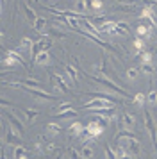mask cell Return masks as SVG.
Instances as JSON below:
<instances>
[{"instance_id":"obj_35","label":"cell","mask_w":157,"mask_h":159,"mask_svg":"<svg viewBox=\"0 0 157 159\" xmlns=\"http://www.w3.org/2000/svg\"><path fill=\"white\" fill-rule=\"evenodd\" d=\"M48 36L50 38H56V39H64V38H66V34H64V32H61V29H56V27H54V29H50Z\"/></svg>"},{"instance_id":"obj_19","label":"cell","mask_w":157,"mask_h":159,"mask_svg":"<svg viewBox=\"0 0 157 159\" xmlns=\"http://www.w3.org/2000/svg\"><path fill=\"white\" fill-rule=\"evenodd\" d=\"M34 30L38 32V34H41V36H45V27H47V18L45 16H38V20L34 22Z\"/></svg>"},{"instance_id":"obj_31","label":"cell","mask_w":157,"mask_h":159,"mask_svg":"<svg viewBox=\"0 0 157 159\" xmlns=\"http://www.w3.org/2000/svg\"><path fill=\"white\" fill-rule=\"evenodd\" d=\"M132 45H134V50H136V54H139V52H143L145 50V38H136L134 41H132Z\"/></svg>"},{"instance_id":"obj_20","label":"cell","mask_w":157,"mask_h":159,"mask_svg":"<svg viewBox=\"0 0 157 159\" xmlns=\"http://www.w3.org/2000/svg\"><path fill=\"white\" fill-rule=\"evenodd\" d=\"M20 111L23 113V116L27 118V122H29V123H32V122L36 120V118L39 116V111H38V109H27V107H21Z\"/></svg>"},{"instance_id":"obj_43","label":"cell","mask_w":157,"mask_h":159,"mask_svg":"<svg viewBox=\"0 0 157 159\" xmlns=\"http://www.w3.org/2000/svg\"><path fill=\"white\" fill-rule=\"evenodd\" d=\"M7 2H9V0H4V2H2V6H4V7H6V4Z\"/></svg>"},{"instance_id":"obj_30","label":"cell","mask_w":157,"mask_h":159,"mask_svg":"<svg viewBox=\"0 0 157 159\" xmlns=\"http://www.w3.org/2000/svg\"><path fill=\"white\" fill-rule=\"evenodd\" d=\"M130 32V27H128L127 22H118V29H116V34H121V36H127Z\"/></svg>"},{"instance_id":"obj_18","label":"cell","mask_w":157,"mask_h":159,"mask_svg":"<svg viewBox=\"0 0 157 159\" xmlns=\"http://www.w3.org/2000/svg\"><path fill=\"white\" fill-rule=\"evenodd\" d=\"M50 59H52V57H50L48 50H47V52H39V54L32 59V63H34V65H38V66H47L50 63Z\"/></svg>"},{"instance_id":"obj_23","label":"cell","mask_w":157,"mask_h":159,"mask_svg":"<svg viewBox=\"0 0 157 159\" xmlns=\"http://www.w3.org/2000/svg\"><path fill=\"white\" fill-rule=\"evenodd\" d=\"M116 150V156H118V159H134V156L130 154V152L123 147V145H120V147H116L114 148Z\"/></svg>"},{"instance_id":"obj_3","label":"cell","mask_w":157,"mask_h":159,"mask_svg":"<svg viewBox=\"0 0 157 159\" xmlns=\"http://www.w3.org/2000/svg\"><path fill=\"white\" fill-rule=\"evenodd\" d=\"M2 65L4 66H16V65H25L23 56L18 50H6V56L2 59Z\"/></svg>"},{"instance_id":"obj_9","label":"cell","mask_w":157,"mask_h":159,"mask_svg":"<svg viewBox=\"0 0 157 159\" xmlns=\"http://www.w3.org/2000/svg\"><path fill=\"white\" fill-rule=\"evenodd\" d=\"M105 123L104 122H96V120H93V122H89L87 125H86V130L91 134V136H95V138H100L104 132H105Z\"/></svg>"},{"instance_id":"obj_27","label":"cell","mask_w":157,"mask_h":159,"mask_svg":"<svg viewBox=\"0 0 157 159\" xmlns=\"http://www.w3.org/2000/svg\"><path fill=\"white\" fill-rule=\"evenodd\" d=\"M136 57L141 61V65H145V63H152V52L143 50V52H139V54H136Z\"/></svg>"},{"instance_id":"obj_32","label":"cell","mask_w":157,"mask_h":159,"mask_svg":"<svg viewBox=\"0 0 157 159\" xmlns=\"http://www.w3.org/2000/svg\"><path fill=\"white\" fill-rule=\"evenodd\" d=\"M32 47H34V41L30 38H21V41H20L21 50H32Z\"/></svg>"},{"instance_id":"obj_2","label":"cell","mask_w":157,"mask_h":159,"mask_svg":"<svg viewBox=\"0 0 157 159\" xmlns=\"http://www.w3.org/2000/svg\"><path fill=\"white\" fill-rule=\"evenodd\" d=\"M145 111V129L146 132L150 134V139H152V145H154V148L157 150V127H155V122H154V116L150 113V109H143Z\"/></svg>"},{"instance_id":"obj_29","label":"cell","mask_w":157,"mask_h":159,"mask_svg":"<svg viewBox=\"0 0 157 159\" xmlns=\"http://www.w3.org/2000/svg\"><path fill=\"white\" fill-rule=\"evenodd\" d=\"M75 116H78V115H77V109L71 107V109H68V111H63V113H59V115H57V118H61V120H66V118H75Z\"/></svg>"},{"instance_id":"obj_34","label":"cell","mask_w":157,"mask_h":159,"mask_svg":"<svg viewBox=\"0 0 157 159\" xmlns=\"http://www.w3.org/2000/svg\"><path fill=\"white\" fill-rule=\"evenodd\" d=\"M104 152H105V159H118L116 150H113L111 145H105V147H104Z\"/></svg>"},{"instance_id":"obj_14","label":"cell","mask_w":157,"mask_h":159,"mask_svg":"<svg viewBox=\"0 0 157 159\" xmlns=\"http://www.w3.org/2000/svg\"><path fill=\"white\" fill-rule=\"evenodd\" d=\"M139 18H141V20H146V22H150L154 27H157V20H155V15H154V6H145V7L139 11Z\"/></svg>"},{"instance_id":"obj_17","label":"cell","mask_w":157,"mask_h":159,"mask_svg":"<svg viewBox=\"0 0 157 159\" xmlns=\"http://www.w3.org/2000/svg\"><path fill=\"white\" fill-rule=\"evenodd\" d=\"M64 72H66V77L70 79L71 84H77L78 82V73H77V68L73 65H64Z\"/></svg>"},{"instance_id":"obj_24","label":"cell","mask_w":157,"mask_h":159,"mask_svg":"<svg viewBox=\"0 0 157 159\" xmlns=\"http://www.w3.org/2000/svg\"><path fill=\"white\" fill-rule=\"evenodd\" d=\"M45 129H47V132H48L50 136H57V134L63 130V127H61L59 123H56V122H50V123H47Z\"/></svg>"},{"instance_id":"obj_8","label":"cell","mask_w":157,"mask_h":159,"mask_svg":"<svg viewBox=\"0 0 157 159\" xmlns=\"http://www.w3.org/2000/svg\"><path fill=\"white\" fill-rule=\"evenodd\" d=\"M50 80H52V86L57 88L61 93H70V86H68V82L64 80V77L61 75V73L50 72Z\"/></svg>"},{"instance_id":"obj_26","label":"cell","mask_w":157,"mask_h":159,"mask_svg":"<svg viewBox=\"0 0 157 159\" xmlns=\"http://www.w3.org/2000/svg\"><path fill=\"white\" fill-rule=\"evenodd\" d=\"M146 100H148V98H146V95L145 93H136L134 98H132V102H134L136 107H145V102Z\"/></svg>"},{"instance_id":"obj_10","label":"cell","mask_w":157,"mask_h":159,"mask_svg":"<svg viewBox=\"0 0 157 159\" xmlns=\"http://www.w3.org/2000/svg\"><path fill=\"white\" fill-rule=\"evenodd\" d=\"M2 115L6 116V120L9 122V125H11L13 129L16 130V132H18L20 136H23V129H25V127H23V123H21L20 120H18V118H16V116L13 115V113H9V111H6V109L2 111Z\"/></svg>"},{"instance_id":"obj_21","label":"cell","mask_w":157,"mask_h":159,"mask_svg":"<svg viewBox=\"0 0 157 159\" xmlns=\"http://www.w3.org/2000/svg\"><path fill=\"white\" fill-rule=\"evenodd\" d=\"M13 159H29V154L23 145H18L13 148Z\"/></svg>"},{"instance_id":"obj_7","label":"cell","mask_w":157,"mask_h":159,"mask_svg":"<svg viewBox=\"0 0 157 159\" xmlns=\"http://www.w3.org/2000/svg\"><path fill=\"white\" fill-rule=\"evenodd\" d=\"M91 115L95 116H100L102 118V122L105 123V125H109V123L113 122V116L116 115V107H104V109H91L89 111Z\"/></svg>"},{"instance_id":"obj_11","label":"cell","mask_w":157,"mask_h":159,"mask_svg":"<svg viewBox=\"0 0 157 159\" xmlns=\"http://www.w3.org/2000/svg\"><path fill=\"white\" fill-rule=\"evenodd\" d=\"M27 91L30 97H34L36 100H56L57 95H50L47 91H43L41 88H27Z\"/></svg>"},{"instance_id":"obj_33","label":"cell","mask_w":157,"mask_h":159,"mask_svg":"<svg viewBox=\"0 0 157 159\" xmlns=\"http://www.w3.org/2000/svg\"><path fill=\"white\" fill-rule=\"evenodd\" d=\"M80 154H82V159H93L95 150H93L89 145H84V147H82V150H80Z\"/></svg>"},{"instance_id":"obj_6","label":"cell","mask_w":157,"mask_h":159,"mask_svg":"<svg viewBox=\"0 0 157 159\" xmlns=\"http://www.w3.org/2000/svg\"><path fill=\"white\" fill-rule=\"evenodd\" d=\"M4 127H6V139H4V143H6V145H13V147L23 145L21 136L13 129V127H11V125H6V123H4Z\"/></svg>"},{"instance_id":"obj_25","label":"cell","mask_w":157,"mask_h":159,"mask_svg":"<svg viewBox=\"0 0 157 159\" xmlns=\"http://www.w3.org/2000/svg\"><path fill=\"white\" fill-rule=\"evenodd\" d=\"M23 11H25V15H27V20H29V23H32V25H34V22L38 20V15L34 13V9L30 7L29 4H23Z\"/></svg>"},{"instance_id":"obj_40","label":"cell","mask_w":157,"mask_h":159,"mask_svg":"<svg viewBox=\"0 0 157 159\" xmlns=\"http://www.w3.org/2000/svg\"><path fill=\"white\" fill-rule=\"evenodd\" d=\"M45 150H47V154H50V152H56L57 150V145L52 143V141H48V143H45Z\"/></svg>"},{"instance_id":"obj_13","label":"cell","mask_w":157,"mask_h":159,"mask_svg":"<svg viewBox=\"0 0 157 159\" xmlns=\"http://www.w3.org/2000/svg\"><path fill=\"white\" fill-rule=\"evenodd\" d=\"M152 29H154V25L150 22H146V20H143L141 23L136 25V34L139 38H148V36H152Z\"/></svg>"},{"instance_id":"obj_5","label":"cell","mask_w":157,"mask_h":159,"mask_svg":"<svg viewBox=\"0 0 157 159\" xmlns=\"http://www.w3.org/2000/svg\"><path fill=\"white\" fill-rule=\"evenodd\" d=\"M50 47H52V38L47 36V34H45V36H41V38H39V39L34 43L32 50H30V54H32V59H34L36 56L39 54V52H47Z\"/></svg>"},{"instance_id":"obj_12","label":"cell","mask_w":157,"mask_h":159,"mask_svg":"<svg viewBox=\"0 0 157 159\" xmlns=\"http://www.w3.org/2000/svg\"><path fill=\"white\" fill-rule=\"evenodd\" d=\"M123 147H125L134 157H137V156L141 154V143H139V138H127V141L123 143Z\"/></svg>"},{"instance_id":"obj_1","label":"cell","mask_w":157,"mask_h":159,"mask_svg":"<svg viewBox=\"0 0 157 159\" xmlns=\"http://www.w3.org/2000/svg\"><path fill=\"white\" fill-rule=\"evenodd\" d=\"M84 75H87V77L93 80V82H96V84H100V86H104L107 91H109V93L120 95L121 98L128 97V93L125 91V89H123V86H120L118 82H114V80L107 79V77H104V75H91V73H84Z\"/></svg>"},{"instance_id":"obj_16","label":"cell","mask_w":157,"mask_h":159,"mask_svg":"<svg viewBox=\"0 0 157 159\" xmlns=\"http://www.w3.org/2000/svg\"><path fill=\"white\" fill-rule=\"evenodd\" d=\"M113 11H116V13H125V15H132V13L137 11V7H136L134 2H132V4H127V2H118L116 6H113Z\"/></svg>"},{"instance_id":"obj_36","label":"cell","mask_w":157,"mask_h":159,"mask_svg":"<svg viewBox=\"0 0 157 159\" xmlns=\"http://www.w3.org/2000/svg\"><path fill=\"white\" fill-rule=\"evenodd\" d=\"M137 75H139V70H137V68H128L127 70V79L128 80H136Z\"/></svg>"},{"instance_id":"obj_28","label":"cell","mask_w":157,"mask_h":159,"mask_svg":"<svg viewBox=\"0 0 157 159\" xmlns=\"http://www.w3.org/2000/svg\"><path fill=\"white\" fill-rule=\"evenodd\" d=\"M20 82H21L23 88H41V82L38 79H23V80H20Z\"/></svg>"},{"instance_id":"obj_22","label":"cell","mask_w":157,"mask_h":159,"mask_svg":"<svg viewBox=\"0 0 157 159\" xmlns=\"http://www.w3.org/2000/svg\"><path fill=\"white\" fill-rule=\"evenodd\" d=\"M82 130H84V125H82L80 122H73L70 127H68V132H70V136H77V138H78Z\"/></svg>"},{"instance_id":"obj_37","label":"cell","mask_w":157,"mask_h":159,"mask_svg":"<svg viewBox=\"0 0 157 159\" xmlns=\"http://www.w3.org/2000/svg\"><path fill=\"white\" fill-rule=\"evenodd\" d=\"M68 109H71V104H68V102H63L61 106H57V107L54 109V113H57V115H59V113H63V111H68Z\"/></svg>"},{"instance_id":"obj_39","label":"cell","mask_w":157,"mask_h":159,"mask_svg":"<svg viewBox=\"0 0 157 159\" xmlns=\"http://www.w3.org/2000/svg\"><path fill=\"white\" fill-rule=\"evenodd\" d=\"M68 156H70V159H82V154H78L75 148H68Z\"/></svg>"},{"instance_id":"obj_15","label":"cell","mask_w":157,"mask_h":159,"mask_svg":"<svg viewBox=\"0 0 157 159\" xmlns=\"http://www.w3.org/2000/svg\"><path fill=\"white\" fill-rule=\"evenodd\" d=\"M116 29H118V22H111V20H107L105 23H102L98 27L100 36L102 34H105V36H116Z\"/></svg>"},{"instance_id":"obj_45","label":"cell","mask_w":157,"mask_h":159,"mask_svg":"<svg viewBox=\"0 0 157 159\" xmlns=\"http://www.w3.org/2000/svg\"><path fill=\"white\" fill-rule=\"evenodd\" d=\"M155 152H157V150H155Z\"/></svg>"},{"instance_id":"obj_41","label":"cell","mask_w":157,"mask_h":159,"mask_svg":"<svg viewBox=\"0 0 157 159\" xmlns=\"http://www.w3.org/2000/svg\"><path fill=\"white\" fill-rule=\"evenodd\" d=\"M146 98H148V102H152V104H157V91L155 89H152V91L146 95Z\"/></svg>"},{"instance_id":"obj_42","label":"cell","mask_w":157,"mask_h":159,"mask_svg":"<svg viewBox=\"0 0 157 159\" xmlns=\"http://www.w3.org/2000/svg\"><path fill=\"white\" fill-rule=\"evenodd\" d=\"M102 7H104V2L102 0H93L91 2V9H95V11H100Z\"/></svg>"},{"instance_id":"obj_44","label":"cell","mask_w":157,"mask_h":159,"mask_svg":"<svg viewBox=\"0 0 157 159\" xmlns=\"http://www.w3.org/2000/svg\"><path fill=\"white\" fill-rule=\"evenodd\" d=\"M45 2H50V0H45Z\"/></svg>"},{"instance_id":"obj_4","label":"cell","mask_w":157,"mask_h":159,"mask_svg":"<svg viewBox=\"0 0 157 159\" xmlns=\"http://www.w3.org/2000/svg\"><path fill=\"white\" fill-rule=\"evenodd\" d=\"M136 127V116L128 111H123V115L118 116V129L120 130H134Z\"/></svg>"},{"instance_id":"obj_38","label":"cell","mask_w":157,"mask_h":159,"mask_svg":"<svg viewBox=\"0 0 157 159\" xmlns=\"http://www.w3.org/2000/svg\"><path fill=\"white\" fill-rule=\"evenodd\" d=\"M141 72L152 75V73H154V66H152V63H145V65H141Z\"/></svg>"}]
</instances>
